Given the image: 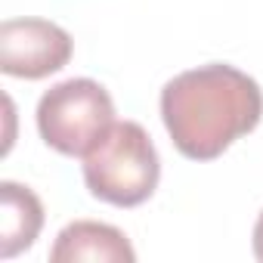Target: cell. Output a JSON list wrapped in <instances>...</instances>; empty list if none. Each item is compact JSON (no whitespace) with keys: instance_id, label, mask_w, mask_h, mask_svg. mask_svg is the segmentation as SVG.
<instances>
[{"instance_id":"6da1fadb","label":"cell","mask_w":263,"mask_h":263,"mask_svg":"<svg viewBox=\"0 0 263 263\" xmlns=\"http://www.w3.org/2000/svg\"><path fill=\"white\" fill-rule=\"evenodd\" d=\"M263 118L260 84L226 62L198 65L161 90V121L177 152L189 161L220 158Z\"/></svg>"},{"instance_id":"7a4b0ae2","label":"cell","mask_w":263,"mask_h":263,"mask_svg":"<svg viewBox=\"0 0 263 263\" xmlns=\"http://www.w3.org/2000/svg\"><path fill=\"white\" fill-rule=\"evenodd\" d=\"M161 180V158L137 121H115L105 137L84 155V183L93 198L115 208L149 201Z\"/></svg>"},{"instance_id":"3957f363","label":"cell","mask_w":263,"mask_h":263,"mask_svg":"<svg viewBox=\"0 0 263 263\" xmlns=\"http://www.w3.org/2000/svg\"><path fill=\"white\" fill-rule=\"evenodd\" d=\"M115 124L108 90L90 78H68L50 87L37 102L41 140L68 158H84Z\"/></svg>"},{"instance_id":"277c9868","label":"cell","mask_w":263,"mask_h":263,"mask_svg":"<svg viewBox=\"0 0 263 263\" xmlns=\"http://www.w3.org/2000/svg\"><path fill=\"white\" fill-rule=\"evenodd\" d=\"M71 34L47 19H7L0 25V71L41 81L62 71L71 59Z\"/></svg>"},{"instance_id":"5b68a950","label":"cell","mask_w":263,"mask_h":263,"mask_svg":"<svg viewBox=\"0 0 263 263\" xmlns=\"http://www.w3.org/2000/svg\"><path fill=\"white\" fill-rule=\"evenodd\" d=\"M53 263H134L137 251L127 241V235L108 223L96 220H74L68 223L59 235L56 245L50 248Z\"/></svg>"},{"instance_id":"8992f818","label":"cell","mask_w":263,"mask_h":263,"mask_svg":"<svg viewBox=\"0 0 263 263\" xmlns=\"http://www.w3.org/2000/svg\"><path fill=\"white\" fill-rule=\"evenodd\" d=\"M44 229L41 198L13 180L0 183V257L10 260L34 245Z\"/></svg>"},{"instance_id":"52a82bcc","label":"cell","mask_w":263,"mask_h":263,"mask_svg":"<svg viewBox=\"0 0 263 263\" xmlns=\"http://www.w3.org/2000/svg\"><path fill=\"white\" fill-rule=\"evenodd\" d=\"M254 257L263 263V211H260V217L254 223Z\"/></svg>"}]
</instances>
